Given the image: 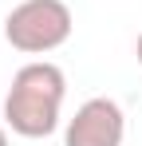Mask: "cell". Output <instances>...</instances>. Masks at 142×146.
Wrapping results in <instances>:
<instances>
[{
    "label": "cell",
    "instance_id": "obj_1",
    "mask_svg": "<svg viewBox=\"0 0 142 146\" xmlns=\"http://www.w3.org/2000/svg\"><path fill=\"white\" fill-rule=\"evenodd\" d=\"M67 99V75L51 59H32L12 75V87L4 95V126L20 138H47Z\"/></svg>",
    "mask_w": 142,
    "mask_h": 146
},
{
    "label": "cell",
    "instance_id": "obj_2",
    "mask_svg": "<svg viewBox=\"0 0 142 146\" xmlns=\"http://www.w3.org/2000/svg\"><path fill=\"white\" fill-rule=\"evenodd\" d=\"M75 16L63 0H20L4 16V40L24 55H47L71 40Z\"/></svg>",
    "mask_w": 142,
    "mask_h": 146
},
{
    "label": "cell",
    "instance_id": "obj_3",
    "mask_svg": "<svg viewBox=\"0 0 142 146\" xmlns=\"http://www.w3.org/2000/svg\"><path fill=\"white\" fill-rule=\"evenodd\" d=\"M122 138H126V115L107 95L87 99L63 130V146H122Z\"/></svg>",
    "mask_w": 142,
    "mask_h": 146
},
{
    "label": "cell",
    "instance_id": "obj_4",
    "mask_svg": "<svg viewBox=\"0 0 142 146\" xmlns=\"http://www.w3.org/2000/svg\"><path fill=\"white\" fill-rule=\"evenodd\" d=\"M0 146H8V130L4 126H0Z\"/></svg>",
    "mask_w": 142,
    "mask_h": 146
},
{
    "label": "cell",
    "instance_id": "obj_5",
    "mask_svg": "<svg viewBox=\"0 0 142 146\" xmlns=\"http://www.w3.org/2000/svg\"><path fill=\"white\" fill-rule=\"evenodd\" d=\"M134 51H138V63H142V32H138V48H134Z\"/></svg>",
    "mask_w": 142,
    "mask_h": 146
}]
</instances>
